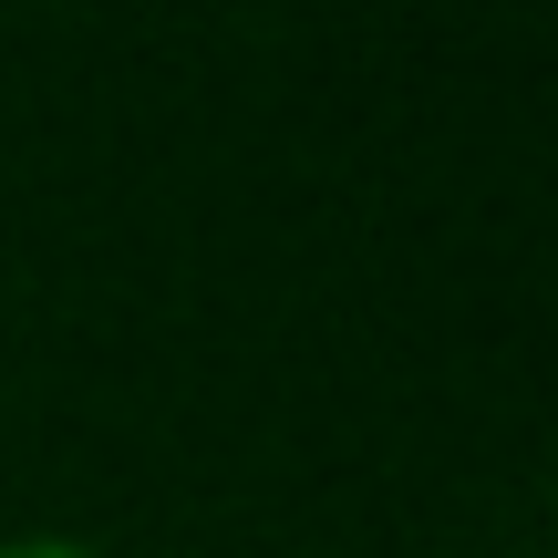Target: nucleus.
Instances as JSON below:
<instances>
[{
    "instance_id": "f257e3e1",
    "label": "nucleus",
    "mask_w": 558,
    "mask_h": 558,
    "mask_svg": "<svg viewBox=\"0 0 558 558\" xmlns=\"http://www.w3.org/2000/svg\"><path fill=\"white\" fill-rule=\"evenodd\" d=\"M0 558H124L104 538H62V527H21V538H0Z\"/></svg>"
}]
</instances>
